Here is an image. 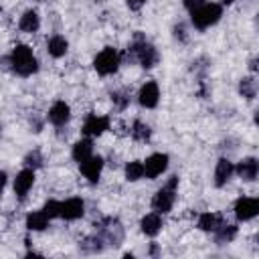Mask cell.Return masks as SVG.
Returning <instances> with one entry per match:
<instances>
[{
    "instance_id": "21",
    "label": "cell",
    "mask_w": 259,
    "mask_h": 259,
    "mask_svg": "<svg viewBox=\"0 0 259 259\" xmlns=\"http://www.w3.org/2000/svg\"><path fill=\"white\" fill-rule=\"evenodd\" d=\"M49 221L51 219L47 217L45 210H34L26 217V227H28V231H45L49 227Z\"/></svg>"
},
{
    "instance_id": "10",
    "label": "cell",
    "mask_w": 259,
    "mask_h": 259,
    "mask_svg": "<svg viewBox=\"0 0 259 259\" xmlns=\"http://www.w3.org/2000/svg\"><path fill=\"white\" fill-rule=\"evenodd\" d=\"M85 212V202L81 198H67L61 202L59 206V217H63L65 221H75V219H81Z\"/></svg>"
},
{
    "instance_id": "22",
    "label": "cell",
    "mask_w": 259,
    "mask_h": 259,
    "mask_svg": "<svg viewBox=\"0 0 259 259\" xmlns=\"http://www.w3.org/2000/svg\"><path fill=\"white\" fill-rule=\"evenodd\" d=\"M212 233H214L217 243H219V245H225V243H231V241L237 237V227H235V225H225V223H221Z\"/></svg>"
},
{
    "instance_id": "4",
    "label": "cell",
    "mask_w": 259,
    "mask_h": 259,
    "mask_svg": "<svg viewBox=\"0 0 259 259\" xmlns=\"http://www.w3.org/2000/svg\"><path fill=\"white\" fill-rule=\"evenodd\" d=\"M130 51H132L134 59H136L144 69H152V67L158 63V53H156V49H154L148 40H144L142 34H136V40H134V45L130 47Z\"/></svg>"
},
{
    "instance_id": "26",
    "label": "cell",
    "mask_w": 259,
    "mask_h": 259,
    "mask_svg": "<svg viewBox=\"0 0 259 259\" xmlns=\"http://www.w3.org/2000/svg\"><path fill=\"white\" fill-rule=\"evenodd\" d=\"M144 176V164L142 162H130L127 166H125V178L130 180V182H136V180H140Z\"/></svg>"
},
{
    "instance_id": "9",
    "label": "cell",
    "mask_w": 259,
    "mask_h": 259,
    "mask_svg": "<svg viewBox=\"0 0 259 259\" xmlns=\"http://www.w3.org/2000/svg\"><path fill=\"white\" fill-rule=\"evenodd\" d=\"M158 99H160V89H158V83L156 81H148L140 87V93H138V101L142 107L146 109H152L158 105Z\"/></svg>"
},
{
    "instance_id": "12",
    "label": "cell",
    "mask_w": 259,
    "mask_h": 259,
    "mask_svg": "<svg viewBox=\"0 0 259 259\" xmlns=\"http://www.w3.org/2000/svg\"><path fill=\"white\" fill-rule=\"evenodd\" d=\"M79 168H81V172H83V176L89 180V182H97L99 180V174H101V170H103V158H99V156H89L87 160H83L81 164H79Z\"/></svg>"
},
{
    "instance_id": "13",
    "label": "cell",
    "mask_w": 259,
    "mask_h": 259,
    "mask_svg": "<svg viewBox=\"0 0 259 259\" xmlns=\"http://www.w3.org/2000/svg\"><path fill=\"white\" fill-rule=\"evenodd\" d=\"M32 184H34V170L32 168L20 170L16 174V178H14V192H16V196L22 200L28 194V190L32 188Z\"/></svg>"
},
{
    "instance_id": "8",
    "label": "cell",
    "mask_w": 259,
    "mask_h": 259,
    "mask_svg": "<svg viewBox=\"0 0 259 259\" xmlns=\"http://www.w3.org/2000/svg\"><path fill=\"white\" fill-rule=\"evenodd\" d=\"M259 212V200L251 196H241L235 202V217L237 221H251Z\"/></svg>"
},
{
    "instance_id": "14",
    "label": "cell",
    "mask_w": 259,
    "mask_h": 259,
    "mask_svg": "<svg viewBox=\"0 0 259 259\" xmlns=\"http://www.w3.org/2000/svg\"><path fill=\"white\" fill-rule=\"evenodd\" d=\"M69 117H71V109H69V105H67L65 101H57V103H53V107L49 109V121H51L53 125H57V127L65 125V123L69 121Z\"/></svg>"
},
{
    "instance_id": "27",
    "label": "cell",
    "mask_w": 259,
    "mask_h": 259,
    "mask_svg": "<svg viewBox=\"0 0 259 259\" xmlns=\"http://www.w3.org/2000/svg\"><path fill=\"white\" fill-rule=\"evenodd\" d=\"M103 239L99 237V235H93V237H89V239H85L83 243H81V249L83 251H87V253H97V251H103Z\"/></svg>"
},
{
    "instance_id": "25",
    "label": "cell",
    "mask_w": 259,
    "mask_h": 259,
    "mask_svg": "<svg viewBox=\"0 0 259 259\" xmlns=\"http://www.w3.org/2000/svg\"><path fill=\"white\" fill-rule=\"evenodd\" d=\"M239 91H241L243 97L253 99L255 93H257V83H255V79H253V77H245V79H241V83H239Z\"/></svg>"
},
{
    "instance_id": "17",
    "label": "cell",
    "mask_w": 259,
    "mask_h": 259,
    "mask_svg": "<svg viewBox=\"0 0 259 259\" xmlns=\"http://www.w3.org/2000/svg\"><path fill=\"white\" fill-rule=\"evenodd\" d=\"M140 227H142V233L144 235H148V237H156L158 233H160V229H162V217H160V212H148L144 219H142V223H140Z\"/></svg>"
},
{
    "instance_id": "28",
    "label": "cell",
    "mask_w": 259,
    "mask_h": 259,
    "mask_svg": "<svg viewBox=\"0 0 259 259\" xmlns=\"http://www.w3.org/2000/svg\"><path fill=\"white\" fill-rule=\"evenodd\" d=\"M24 164H26V168H38L40 164H42V156H40V152L38 150H34V152H30L26 158H24Z\"/></svg>"
},
{
    "instance_id": "19",
    "label": "cell",
    "mask_w": 259,
    "mask_h": 259,
    "mask_svg": "<svg viewBox=\"0 0 259 259\" xmlns=\"http://www.w3.org/2000/svg\"><path fill=\"white\" fill-rule=\"evenodd\" d=\"M18 26H20L22 32H36L38 26H40V18H38V14H36L34 10H26V12L20 16Z\"/></svg>"
},
{
    "instance_id": "23",
    "label": "cell",
    "mask_w": 259,
    "mask_h": 259,
    "mask_svg": "<svg viewBox=\"0 0 259 259\" xmlns=\"http://www.w3.org/2000/svg\"><path fill=\"white\" fill-rule=\"evenodd\" d=\"M221 223H223V217L217 212H202L198 217V229H202L206 233H212Z\"/></svg>"
},
{
    "instance_id": "18",
    "label": "cell",
    "mask_w": 259,
    "mask_h": 259,
    "mask_svg": "<svg viewBox=\"0 0 259 259\" xmlns=\"http://www.w3.org/2000/svg\"><path fill=\"white\" fill-rule=\"evenodd\" d=\"M67 49H69V42H67V38L61 36V34H53V36L49 38V42H47V51H49V55L55 57V59L65 57Z\"/></svg>"
},
{
    "instance_id": "5",
    "label": "cell",
    "mask_w": 259,
    "mask_h": 259,
    "mask_svg": "<svg viewBox=\"0 0 259 259\" xmlns=\"http://www.w3.org/2000/svg\"><path fill=\"white\" fill-rule=\"evenodd\" d=\"M117 65H119V55H117V51L111 49V47L103 49V51L95 57V61H93V67H95V71H97L99 75H111V73H115Z\"/></svg>"
},
{
    "instance_id": "6",
    "label": "cell",
    "mask_w": 259,
    "mask_h": 259,
    "mask_svg": "<svg viewBox=\"0 0 259 259\" xmlns=\"http://www.w3.org/2000/svg\"><path fill=\"white\" fill-rule=\"evenodd\" d=\"M97 235L103 239V243L115 247V245H119L121 239H123V229H121L119 221H115V219H105L103 223H99Z\"/></svg>"
},
{
    "instance_id": "24",
    "label": "cell",
    "mask_w": 259,
    "mask_h": 259,
    "mask_svg": "<svg viewBox=\"0 0 259 259\" xmlns=\"http://www.w3.org/2000/svg\"><path fill=\"white\" fill-rule=\"evenodd\" d=\"M150 136H152V132H150V127H148L144 121H134V125H132V138H134V140H138V142H148Z\"/></svg>"
},
{
    "instance_id": "15",
    "label": "cell",
    "mask_w": 259,
    "mask_h": 259,
    "mask_svg": "<svg viewBox=\"0 0 259 259\" xmlns=\"http://www.w3.org/2000/svg\"><path fill=\"white\" fill-rule=\"evenodd\" d=\"M233 172H235L233 162L227 160V158H221V160L217 162V168H214V186H219V188L225 186V184L231 180Z\"/></svg>"
},
{
    "instance_id": "7",
    "label": "cell",
    "mask_w": 259,
    "mask_h": 259,
    "mask_svg": "<svg viewBox=\"0 0 259 259\" xmlns=\"http://www.w3.org/2000/svg\"><path fill=\"white\" fill-rule=\"evenodd\" d=\"M142 164H144V176L146 178H158L168 168V156L158 152V154L148 156L146 162H142Z\"/></svg>"
},
{
    "instance_id": "32",
    "label": "cell",
    "mask_w": 259,
    "mask_h": 259,
    "mask_svg": "<svg viewBox=\"0 0 259 259\" xmlns=\"http://www.w3.org/2000/svg\"><path fill=\"white\" fill-rule=\"evenodd\" d=\"M144 4H146V0H127V6H130V10H140Z\"/></svg>"
},
{
    "instance_id": "30",
    "label": "cell",
    "mask_w": 259,
    "mask_h": 259,
    "mask_svg": "<svg viewBox=\"0 0 259 259\" xmlns=\"http://www.w3.org/2000/svg\"><path fill=\"white\" fill-rule=\"evenodd\" d=\"M111 99H113V103H115L119 109H123V107L130 103V97H127L125 91H115V93L111 95Z\"/></svg>"
},
{
    "instance_id": "29",
    "label": "cell",
    "mask_w": 259,
    "mask_h": 259,
    "mask_svg": "<svg viewBox=\"0 0 259 259\" xmlns=\"http://www.w3.org/2000/svg\"><path fill=\"white\" fill-rule=\"evenodd\" d=\"M59 206H61L59 200H47V204L42 206V210L47 212L49 219H55V217H59Z\"/></svg>"
},
{
    "instance_id": "2",
    "label": "cell",
    "mask_w": 259,
    "mask_h": 259,
    "mask_svg": "<svg viewBox=\"0 0 259 259\" xmlns=\"http://www.w3.org/2000/svg\"><path fill=\"white\" fill-rule=\"evenodd\" d=\"M223 16V6L217 2H204L202 6L190 10V22L194 24V28L204 30L208 26H212L214 22H219Z\"/></svg>"
},
{
    "instance_id": "16",
    "label": "cell",
    "mask_w": 259,
    "mask_h": 259,
    "mask_svg": "<svg viewBox=\"0 0 259 259\" xmlns=\"http://www.w3.org/2000/svg\"><path fill=\"white\" fill-rule=\"evenodd\" d=\"M235 172L245 180V182H251L257 178V172H259V162L255 158H245L239 162V166L235 168Z\"/></svg>"
},
{
    "instance_id": "31",
    "label": "cell",
    "mask_w": 259,
    "mask_h": 259,
    "mask_svg": "<svg viewBox=\"0 0 259 259\" xmlns=\"http://www.w3.org/2000/svg\"><path fill=\"white\" fill-rule=\"evenodd\" d=\"M206 0H184V6L188 8V10H194V8H198V6H202Z\"/></svg>"
},
{
    "instance_id": "33",
    "label": "cell",
    "mask_w": 259,
    "mask_h": 259,
    "mask_svg": "<svg viewBox=\"0 0 259 259\" xmlns=\"http://www.w3.org/2000/svg\"><path fill=\"white\" fill-rule=\"evenodd\" d=\"M4 186H6V174H4V172H0V196H2Z\"/></svg>"
},
{
    "instance_id": "34",
    "label": "cell",
    "mask_w": 259,
    "mask_h": 259,
    "mask_svg": "<svg viewBox=\"0 0 259 259\" xmlns=\"http://www.w3.org/2000/svg\"><path fill=\"white\" fill-rule=\"evenodd\" d=\"M221 2H223V4H231L233 0H221Z\"/></svg>"
},
{
    "instance_id": "11",
    "label": "cell",
    "mask_w": 259,
    "mask_h": 259,
    "mask_svg": "<svg viewBox=\"0 0 259 259\" xmlns=\"http://www.w3.org/2000/svg\"><path fill=\"white\" fill-rule=\"evenodd\" d=\"M105 130H109V117L105 115H97V113H89L85 123H83V134L85 136H101Z\"/></svg>"
},
{
    "instance_id": "20",
    "label": "cell",
    "mask_w": 259,
    "mask_h": 259,
    "mask_svg": "<svg viewBox=\"0 0 259 259\" xmlns=\"http://www.w3.org/2000/svg\"><path fill=\"white\" fill-rule=\"evenodd\" d=\"M93 154V142L87 138V140H79L75 146H73V152H71V156H73V160L75 162H83V160H87L89 156Z\"/></svg>"
},
{
    "instance_id": "3",
    "label": "cell",
    "mask_w": 259,
    "mask_h": 259,
    "mask_svg": "<svg viewBox=\"0 0 259 259\" xmlns=\"http://www.w3.org/2000/svg\"><path fill=\"white\" fill-rule=\"evenodd\" d=\"M176 186H178V176H170V180L154 194L152 198V208L160 214L172 210V204H174V198H176Z\"/></svg>"
},
{
    "instance_id": "1",
    "label": "cell",
    "mask_w": 259,
    "mask_h": 259,
    "mask_svg": "<svg viewBox=\"0 0 259 259\" xmlns=\"http://www.w3.org/2000/svg\"><path fill=\"white\" fill-rule=\"evenodd\" d=\"M8 63H10V69L20 77H28L38 69L36 57L32 55V49L26 45H16L8 57Z\"/></svg>"
}]
</instances>
